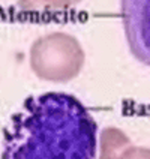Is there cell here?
<instances>
[{"instance_id": "4", "label": "cell", "mask_w": 150, "mask_h": 159, "mask_svg": "<svg viewBox=\"0 0 150 159\" xmlns=\"http://www.w3.org/2000/svg\"><path fill=\"white\" fill-rule=\"evenodd\" d=\"M131 147L129 137L119 128L108 126L99 137V159H120V156Z\"/></svg>"}, {"instance_id": "7", "label": "cell", "mask_w": 150, "mask_h": 159, "mask_svg": "<svg viewBox=\"0 0 150 159\" xmlns=\"http://www.w3.org/2000/svg\"><path fill=\"white\" fill-rule=\"evenodd\" d=\"M78 2H81V0H75V3H78Z\"/></svg>"}, {"instance_id": "1", "label": "cell", "mask_w": 150, "mask_h": 159, "mask_svg": "<svg viewBox=\"0 0 150 159\" xmlns=\"http://www.w3.org/2000/svg\"><path fill=\"white\" fill-rule=\"evenodd\" d=\"M98 123L78 98L29 96L3 134L2 159H95Z\"/></svg>"}, {"instance_id": "2", "label": "cell", "mask_w": 150, "mask_h": 159, "mask_svg": "<svg viewBox=\"0 0 150 159\" xmlns=\"http://www.w3.org/2000/svg\"><path fill=\"white\" fill-rule=\"evenodd\" d=\"M86 54L75 36L53 32L38 38L30 47V68L38 78L68 83L78 75Z\"/></svg>"}, {"instance_id": "6", "label": "cell", "mask_w": 150, "mask_h": 159, "mask_svg": "<svg viewBox=\"0 0 150 159\" xmlns=\"http://www.w3.org/2000/svg\"><path fill=\"white\" fill-rule=\"evenodd\" d=\"M120 159H150V149H147V147L131 146V147L120 156Z\"/></svg>"}, {"instance_id": "5", "label": "cell", "mask_w": 150, "mask_h": 159, "mask_svg": "<svg viewBox=\"0 0 150 159\" xmlns=\"http://www.w3.org/2000/svg\"><path fill=\"white\" fill-rule=\"evenodd\" d=\"M74 5L75 0H18V6L24 11H59Z\"/></svg>"}, {"instance_id": "3", "label": "cell", "mask_w": 150, "mask_h": 159, "mask_svg": "<svg viewBox=\"0 0 150 159\" xmlns=\"http://www.w3.org/2000/svg\"><path fill=\"white\" fill-rule=\"evenodd\" d=\"M120 14L131 53L150 68V0H120Z\"/></svg>"}]
</instances>
